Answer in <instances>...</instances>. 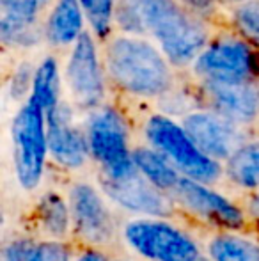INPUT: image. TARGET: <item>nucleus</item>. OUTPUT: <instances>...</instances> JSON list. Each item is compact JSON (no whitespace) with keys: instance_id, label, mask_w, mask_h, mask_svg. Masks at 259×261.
Wrapping results in <instances>:
<instances>
[{"instance_id":"obj_7","label":"nucleus","mask_w":259,"mask_h":261,"mask_svg":"<svg viewBox=\"0 0 259 261\" xmlns=\"http://www.w3.org/2000/svg\"><path fill=\"white\" fill-rule=\"evenodd\" d=\"M195 71L206 82H247L259 73V55L240 39L224 38L199 54Z\"/></svg>"},{"instance_id":"obj_6","label":"nucleus","mask_w":259,"mask_h":261,"mask_svg":"<svg viewBox=\"0 0 259 261\" xmlns=\"http://www.w3.org/2000/svg\"><path fill=\"white\" fill-rule=\"evenodd\" d=\"M87 142L93 156L103 165L105 174L121 178L137 169L128 149V130L114 109H101L91 117Z\"/></svg>"},{"instance_id":"obj_22","label":"nucleus","mask_w":259,"mask_h":261,"mask_svg":"<svg viewBox=\"0 0 259 261\" xmlns=\"http://www.w3.org/2000/svg\"><path fill=\"white\" fill-rule=\"evenodd\" d=\"M85 16L89 18L91 25L100 38L110 32L112 16H114V0H78Z\"/></svg>"},{"instance_id":"obj_27","label":"nucleus","mask_w":259,"mask_h":261,"mask_svg":"<svg viewBox=\"0 0 259 261\" xmlns=\"http://www.w3.org/2000/svg\"><path fill=\"white\" fill-rule=\"evenodd\" d=\"M36 245H32L27 240H16L6 249L4 261H28Z\"/></svg>"},{"instance_id":"obj_13","label":"nucleus","mask_w":259,"mask_h":261,"mask_svg":"<svg viewBox=\"0 0 259 261\" xmlns=\"http://www.w3.org/2000/svg\"><path fill=\"white\" fill-rule=\"evenodd\" d=\"M46 135H48V151L61 165L76 169L83 165L87 158L89 142L82 132L71 124V114L63 105H57L46 112Z\"/></svg>"},{"instance_id":"obj_26","label":"nucleus","mask_w":259,"mask_h":261,"mask_svg":"<svg viewBox=\"0 0 259 261\" xmlns=\"http://www.w3.org/2000/svg\"><path fill=\"white\" fill-rule=\"evenodd\" d=\"M28 261H69V251L61 242H43L34 247Z\"/></svg>"},{"instance_id":"obj_20","label":"nucleus","mask_w":259,"mask_h":261,"mask_svg":"<svg viewBox=\"0 0 259 261\" xmlns=\"http://www.w3.org/2000/svg\"><path fill=\"white\" fill-rule=\"evenodd\" d=\"M39 220L53 237H63L69 227V210L64 199L55 192H46L38 204Z\"/></svg>"},{"instance_id":"obj_9","label":"nucleus","mask_w":259,"mask_h":261,"mask_svg":"<svg viewBox=\"0 0 259 261\" xmlns=\"http://www.w3.org/2000/svg\"><path fill=\"white\" fill-rule=\"evenodd\" d=\"M172 192L183 206H187L192 213L208 220L210 224L231 227V229L243 226L242 210L218 192L208 189L203 181L181 176Z\"/></svg>"},{"instance_id":"obj_18","label":"nucleus","mask_w":259,"mask_h":261,"mask_svg":"<svg viewBox=\"0 0 259 261\" xmlns=\"http://www.w3.org/2000/svg\"><path fill=\"white\" fill-rule=\"evenodd\" d=\"M31 98L45 112H50L59 105V68L53 59L43 61L36 69Z\"/></svg>"},{"instance_id":"obj_29","label":"nucleus","mask_w":259,"mask_h":261,"mask_svg":"<svg viewBox=\"0 0 259 261\" xmlns=\"http://www.w3.org/2000/svg\"><path fill=\"white\" fill-rule=\"evenodd\" d=\"M185 6H188L197 16H204V14H210L215 7V0H183Z\"/></svg>"},{"instance_id":"obj_30","label":"nucleus","mask_w":259,"mask_h":261,"mask_svg":"<svg viewBox=\"0 0 259 261\" xmlns=\"http://www.w3.org/2000/svg\"><path fill=\"white\" fill-rule=\"evenodd\" d=\"M78 261H108V259L105 258L103 254H100V252L89 251V252H83V254L78 258Z\"/></svg>"},{"instance_id":"obj_21","label":"nucleus","mask_w":259,"mask_h":261,"mask_svg":"<svg viewBox=\"0 0 259 261\" xmlns=\"http://www.w3.org/2000/svg\"><path fill=\"white\" fill-rule=\"evenodd\" d=\"M0 36L6 45H16V46H31L39 39L38 29L34 21L20 20L4 14L0 20Z\"/></svg>"},{"instance_id":"obj_4","label":"nucleus","mask_w":259,"mask_h":261,"mask_svg":"<svg viewBox=\"0 0 259 261\" xmlns=\"http://www.w3.org/2000/svg\"><path fill=\"white\" fill-rule=\"evenodd\" d=\"M45 110L32 98L20 109L13 121L14 165L18 181L27 190H32L41 181L48 153Z\"/></svg>"},{"instance_id":"obj_32","label":"nucleus","mask_w":259,"mask_h":261,"mask_svg":"<svg viewBox=\"0 0 259 261\" xmlns=\"http://www.w3.org/2000/svg\"><path fill=\"white\" fill-rule=\"evenodd\" d=\"M224 2H247V0H224Z\"/></svg>"},{"instance_id":"obj_2","label":"nucleus","mask_w":259,"mask_h":261,"mask_svg":"<svg viewBox=\"0 0 259 261\" xmlns=\"http://www.w3.org/2000/svg\"><path fill=\"white\" fill-rule=\"evenodd\" d=\"M107 66L118 86L138 96H158L170 86L167 62L140 39H116L107 50Z\"/></svg>"},{"instance_id":"obj_31","label":"nucleus","mask_w":259,"mask_h":261,"mask_svg":"<svg viewBox=\"0 0 259 261\" xmlns=\"http://www.w3.org/2000/svg\"><path fill=\"white\" fill-rule=\"evenodd\" d=\"M250 212H252L254 217H257L259 219V194L257 196H254L252 201H250Z\"/></svg>"},{"instance_id":"obj_28","label":"nucleus","mask_w":259,"mask_h":261,"mask_svg":"<svg viewBox=\"0 0 259 261\" xmlns=\"http://www.w3.org/2000/svg\"><path fill=\"white\" fill-rule=\"evenodd\" d=\"M28 79H31V69L27 66L20 68L14 73V82H13V96H20L25 93V89L28 87Z\"/></svg>"},{"instance_id":"obj_17","label":"nucleus","mask_w":259,"mask_h":261,"mask_svg":"<svg viewBox=\"0 0 259 261\" xmlns=\"http://www.w3.org/2000/svg\"><path fill=\"white\" fill-rule=\"evenodd\" d=\"M227 176L240 187L259 189V142L242 144L227 158Z\"/></svg>"},{"instance_id":"obj_15","label":"nucleus","mask_w":259,"mask_h":261,"mask_svg":"<svg viewBox=\"0 0 259 261\" xmlns=\"http://www.w3.org/2000/svg\"><path fill=\"white\" fill-rule=\"evenodd\" d=\"M82 6L78 0H59L46 25V34L53 45L75 43L82 32Z\"/></svg>"},{"instance_id":"obj_3","label":"nucleus","mask_w":259,"mask_h":261,"mask_svg":"<svg viewBox=\"0 0 259 261\" xmlns=\"http://www.w3.org/2000/svg\"><path fill=\"white\" fill-rule=\"evenodd\" d=\"M146 135L153 148L162 153L185 176L203 183L218 179V162L195 144L185 126H180L165 116H153L146 124Z\"/></svg>"},{"instance_id":"obj_10","label":"nucleus","mask_w":259,"mask_h":261,"mask_svg":"<svg viewBox=\"0 0 259 261\" xmlns=\"http://www.w3.org/2000/svg\"><path fill=\"white\" fill-rule=\"evenodd\" d=\"M66 76L76 103L85 109L100 105L103 98V79L96 46L87 32H83L75 41V48L66 68Z\"/></svg>"},{"instance_id":"obj_23","label":"nucleus","mask_w":259,"mask_h":261,"mask_svg":"<svg viewBox=\"0 0 259 261\" xmlns=\"http://www.w3.org/2000/svg\"><path fill=\"white\" fill-rule=\"evenodd\" d=\"M236 27L259 46V0H247L235 11Z\"/></svg>"},{"instance_id":"obj_11","label":"nucleus","mask_w":259,"mask_h":261,"mask_svg":"<svg viewBox=\"0 0 259 261\" xmlns=\"http://www.w3.org/2000/svg\"><path fill=\"white\" fill-rule=\"evenodd\" d=\"M185 130L206 155L229 158L242 146V134L235 121L218 112H195L185 119Z\"/></svg>"},{"instance_id":"obj_12","label":"nucleus","mask_w":259,"mask_h":261,"mask_svg":"<svg viewBox=\"0 0 259 261\" xmlns=\"http://www.w3.org/2000/svg\"><path fill=\"white\" fill-rule=\"evenodd\" d=\"M71 219L76 231L91 244H107L114 237V220L100 194L91 185H75L71 190Z\"/></svg>"},{"instance_id":"obj_24","label":"nucleus","mask_w":259,"mask_h":261,"mask_svg":"<svg viewBox=\"0 0 259 261\" xmlns=\"http://www.w3.org/2000/svg\"><path fill=\"white\" fill-rule=\"evenodd\" d=\"M46 2L48 0H0L4 14L27 21H36V16L46 6Z\"/></svg>"},{"instance_id":"obj_19","label":"nucleus","mask_w":259,"mask_h":261,"mask_svg":"<svg viewBox=\"0 0 259 261\" xmlns=\"http://www.w3.org/2000/svg\"><path fill=\"white\" fill-rule=\"evenodd\" d=\"M213 261H259V245L236 234H220L210 242Z\"/></svg>"},{"instance_id":"obj_1","label":"nucleus","mask_w":259,"mask_h":261,"mask_svg":"<svg viewBox=\"0 0 259 261\" xmlns=\"http://www.w3.org/2000/svg\"><path fill=\"white\" fill-rule=\"evenodd\" d=\"M144 29L174 64L195 61L206 45V31L174 0H137Z\"/></svg>"},{"instance_id":"obj_25","label":"nucleus","mask_w":259,"mask_h":261,"mask_svg":"<svg viewBox=\"0 0 259 261\" xmlns=\"http://www.w3.org/2000/svg\"><path fill=\"white\" fill-rule=\"evenodd\" d=\"M116 20L125 31L128 32H144V23H142L140 11H138L137 0H121L116 7Z\"/></svg>"},{"instance_id":"obj_5","label":"nucleus","mask_w":259,"mask_h":261,"mask_svg":"<svg viewBox=\"0 0 259 261\" xmlns=\"http://www.w3.org/2000/svg\"><path fill=\"white\" fill-rule=\"evenodd\" d=\"M125 238L137 254L149 261H206L187 233L163 220H135L126 226Z\"/></svg>"},{"instance_id":"obj_16","label":"nucleus","mask_w":259,"mask_h":261,"mask_svg":"<svg viewBox=\"0 0 259 261\" xmlns=\"http://www.w3.org/2000/svg\"><path fill=\"white\" fill-rule=\"evenodd\" d=\"M133 162L138 171L162 190H174L181 178L180 171L155 148L137 149L133 153Z\"/></svg>"},{"instance_id":"obj_14","label":"nucleus","mask_w":259,"mask_h":261,"mask_svg":"<svg viewBox=\"0 0 259 261\" xmlns=\"http://www.w3.org/2000/svg\"><path fill=\"white\" fill-rule=\"evenodd\" d=\"M206 96L215 112L235 123H249L259 114V91L249 82H206Z\"/></svg>"},{"instance_id":"obj_8","label":"nucleus","mask_w":259,"mask_h":261,"mask_svg":"<svg viewBox=\"0 0 259 261\" xmlns=\"http://www.w3.org/2000/svg\"><path fill=\"white\" fill-rule=\"evenodd\" d=\"M103 190L110 199L131 212L151 217H165L172 212L170 201L160 187L151 183L138 169L121 178L105 174Z\"/></svg>"}]
</instances>
